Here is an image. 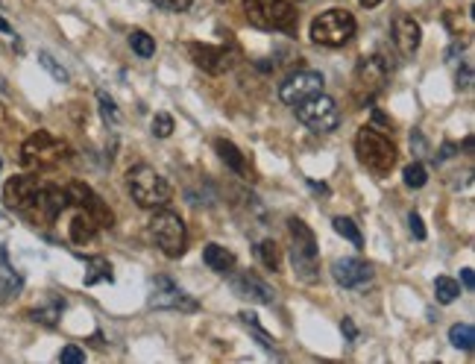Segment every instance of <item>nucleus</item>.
Instances as JSON below:
<instances>
[{
    "label": "nucleus",
    "mask_w": 475,
    "mask_h": 364,
    "mask_svg": "<svg viewBox=\"0 0 475 364\" xmlns=\"http://www.w3.org/2000/svg\"><path fill=\"white\" fill-rule=\"evenodd\" d=\"M355 36V18L347 9H326L311 21V42L323 47H344Z\"/></svg>",
    "instance_id": "nucleus-6"
},
{
    "label": "nucleus",
    "mask_w": 475,
    "mask_h": 364,
    "mask_svg": "<svg viewBox=\"0 0 475 364\" xmlns=\"http://www.w3.org/2000/svg\"><path fill=\"white\" fill-rule=\"evenodd\" d=\"M68 153H71L68 141L56 138L47 130H39L21 145V165L27 170H47L59 165L62 159H68Z\"/></svg>",
    "instance_id": "nucleus-3"
},
{
    "label": "nucleus",
    "mask_w": 475,
    "mask_h": 364,
    "mask_svg": "<svg viewBox=\"0 0 475 364\" xmlns=\"http://www.w3.org/2000/svg\"><path fill=\"white\" fill-rule=\"evenodd\" d=\"M255 253H259L261 265L268 267V271H279L282 253H279V244L273 241V238H264V241H259V247H255Z\"/></svg>",
    "instance_id": "nucleus-24"
},
{
    "label": "nucleus",
    "mask_w": 475,
    "mask_h": 364,
    "mask_svg": "<svg viewBox=\"0 0 475 364\" xmlns=\"http://www.w3.org/2000/svg\"><path fill=\"white\" fill-rule=\"evenodd\" d=\"M387 76H391V68L382 56H364L355 68V91L361 98H373L376 91H382Z\"/></svg>",
    "instance_id": "nucleus-12"
},
{
    "label": "nucleus",
    "mask_w": 475,
    "mask_h": 364,
    "mask_svg": "<svg viewBox=\"0 0 475 364\" xmlns=\"http://www.w3.org/2000/svg\"><path fill=\"white\" fill-rule=\"evenodd\" d=\"M97 103H100V115H103V118H106V123H118V121H121L118 103L112 100L106 91H97Z\"/></svg>",
    "instance_id": "nucleus-31"
},
{
    "label": "nucleus",
    "mask_w": 475,
    "mask_h": 364,
    "mask_svg": "<svg viewBox=\"0 0 475 364\" xmlns=\"http://www.w3.org/2000/svg\"><path fill=\"white\" fill-rule=\"evenodd\" d=\"M425 179H429V170H425L423 162H411V165L405 168V186L408 188H423Z\"/></svg>",
    "instance_id": "nucleus-29"
},
{
    "label": "nucleus",
    "mask_w": 475,
    "mask_h": 364,
    "mask_svg": "<svg viewBox=\"0 0 475 364\" xmlns=\"http://www.w3.org/2000/svg\"><path fill=\"white\" fill-rule=\"evenodd\" d=\"M232 291H235L238 297H244V300L261 303V305H270L273 300H276V291H273L268 282L259 280V276L250 273V271L232 276Z\"/></svg>",
    "instance_id": "nucleus-16"
},
{
    "label": "nucleus",
    "mask_w": 475,
    "mask_h": 364,
    "mask_svg": "<svg viewBox=\"0 0 475 364\" xmlns=\"http://www.w3.org/2000/svg\"><path fill=\"white\" fill-rule=\"evenodd\" d=\"M39 62H42V68H44L47 74H51L56 83H68V80H71V74H68V71H65V68H62V65H59V62H56V59H53V56H51V53H47V51H42V53H39Z\"/></svg>",
    "instance_id": "nucleus-30"
},
{
    "label": "nucleus",
    "mask_w": 475,
    "mask_h": 364,
    "mask_svg": "<svg viewBox=\"0 0 475 364\" xmlns=\"http://www.w3.org/2000/svg\"><path fill=\"white\" fill-rule=\"evenodd\" d=\"M344 332H347V338H349V341H355V335H358V332H355L353 320H349V318L344 320Z\"/></svg>",
    "instance_id": "nucleus-38"
},
{
    "label": "nucleus",
    "mask_w": 475,
    "mask_h": 364,
    "mask_svg": "<svg viewBox=\"0 0 475 364\" xmlns=\"http://www.w3.org/2000/svg\"><path fill=\"white\" fill-rule=\"evenodd\" d=\"M291 229V265L293 273L300 276L302 282H315L320 273V256H317V241L315 233L306 226V220L291 218L288 220Z\"/></svg>",
    "instance_id": "nucleus-1"
},
{
    "label": "nucleus",
    "mask_w": 475,
    "mask_h": 364,
    "mask_svg": "<svg viewBox=\"0 0 475 364\" xmlns=\"http://www.w3.org/2000/svg\"><path fill=\"white\" fill-rule=\"evenodd\" d=\"M191 51V59L197 68H203L208 74H223V71H230L232 68V59L235 56L226 51V47H214V44H191L188 47Z\"/></svg>",
    "instance_id": "nucleus-15"
},
{
    "label": "nucleus",
    "mask_w": 475,
    "mask_h": 364,
    "mask_svg": "<svg viewBox=\"0 0 475 364\" xmlns=\"http://www.w3.org/2000/svg\"><path fill=\"white\" fill-rule=\"evenodd\" d=\"M449 341H452V347L470 352V350L475 347V329H472V323H455V327L449 329Z\"/></svg>",
    "instance_id": "nucleus-25"
},
{
    "label": "nucleus",
    "mask_w": 475,
    "mask_h": 364,
    "mask_svg": "<svg viewBox=\"0 0 475 364\" xmlns=\"http://www.w3.org/2000/svg\"><path fill=\"white\" fill-rule=\"evenodd\" d=\"M331 226H335V233L338 235H344L347 241H353L358 250L364 247V235H361V229L355 226V220L353 218H335L331 220Z\"/></svg>",
    "instance_id": "nucleus-27"
},
{
    "label": "nucleus",
    "mask_w": 475,
    "mask_h": 364,
    "mask_svg": "<svg viewBox=\"0 0 475 364\" xmlns=\"http://www.w3.org/2000/svg\"><path fill=\"white\" fill-rule=\"evenodd\" d=\"M297 112V121L306 123L311 132H335L340 127V109L338 103L329 98V94H315V98L302 100L293 107Z\"/></svg>",
    "instance_id": "nucleus-9"
},
{
    "label": "nucleus",
    "mask_w": 475,
    "mask_h": 364,
    "mask_svg": "<svg viewBox=\"0 0 475 364\" xmlns=\"http://www.w3.org/2000/svg\"><path fill=\"white\" fill-rule=\"evenodd\" d=\"M408 226H411V235L417 238V241H423L425 238V226H423V218L417 215V212H411V218H408Z\"/></svg>",
    "instance_id": "nucleus-36"
},
{
    "label": "nucleus",
    "mask_w": 475,
    "mask_h": 364,
    "mask_svg": "<svg viewBox=\"0 0 475 364\" xmlns=\"http://www.w3.org/2000/svg\"><path fill=\"white\" fill-rule=\"evenodd\" d=\"M244 12L259 30L291 33L297 27V9L291 0H244Z\"/></svg>",
    "instance_id": "nucleus-5"
},
{
    "label": "nucleus",
    "mask_w": 475,
    "mask_h": 364,
    "mask_svg": "<svg viewBox=\"0 0 475 364\" xmlns=\"http://www.w3.org/2000/svg\"><path fill=\"white\" fill-rule=\"evenodd\" d=\"M203 262L217 273H230L238 258H235L232 250H226V247H221V244H206L203 247Z\"/></svg>",
    "instance_id": "nucleus-20"
},
{
    "label": "nucleus",
    "mask_w": 475,
    "mask_h": 364,
    "mask_svg": "<svg viewBox=\"0 0 475 364\" xmlns=\"http://www.w3.org/2000/svg\"><path fill=\"white\" fill-rule=\"evenodd\" d=\"M214 150H217V156H221L226 165H230L235 174H246V165H244V156H241V150H238L232 141H226V138H217L214 141Z\"/></svg>",
    "instance_id": "nucleus-22"
},
{
    "label": "nucleus",
    "mask_w": 475,
    "mask_h": 364,
    "mask_svg": "<svg viewBox=\"0 0 475 364\" xmlns=\"http://www.w3.org/2000/svg\"><path fill=\"white\" fill-rule=\"evenodd\" d=\"M434 297H437V303L449 305V303H455L461 297V285L455 282L452 276H437V280H434Z\"/></svg>",
    "instance_id": "nucleus-23"
},
{
    "label": "nucleus",
    "mask_w": 475,
    "mask_h": 364,
    "mask_svg": "<svg viewBox=\"0 0 475 364\" xmlns=\"http://www.w3.org/2000/svg\"><path fill=\"white\" fill-rule=\"evenodd\" d=\"M150 305H153V309H174V312H197L199 309V303L194 300V297L185 294L174 280H167V276L153 280Z\"/></svg>",
    "instance_id": "nucleus-11"
},
{
    "label": "nucleus",
    "mask_w": 475,
    "mask_h": 364,
    "mask_svg": "<svg viewBox=\"0 0 475 364\" xmlns=\"http://www.w3.org/2000/svg\"><path fill=\"white\" fill-rule=\"evenodd\" d=\"M62 309H65V303H51L47 309H35L33 312V318L35 320H42V323H47V327H53V323H59V314H62Z\"/></svg>",
    "instance_id": "nucleus-32"
},
{
    "label": "nucleus",
    "mask_w": 475,
    "mask_h": 364,
    "mask_svg": "<svg viewBox=\"0 0 475 364\" xmlns=\"http://www.w3.org/2000/svg\"><path fill=\"white\" fill-rule=\"evenodd\" d=\"M97 229H100V224L94 220L89 212H82V209H77V215H74V220H71V238L77 244H89L94 235H97Z\"/></svg>",
    "instance_id": "nucleus-21"
},
{
    "label": "nucleus",
    "mask_w": 475,
    "mask_h": 364,
    "mask_svg": "<svg viewBox=\"0 0 475 364\" xmlns=\"http://www.w3.org/2000/svg\"><path fill=\"white\" fill-rule=\"evenodd\" d=\"M127 188L141 209H161L170 200V182L150 165H136L127 170Z\"/></svg>",
    "instance_id": "nucleus-2"
},
{
    "label": "nucleus",
    "mask_w": 475,
    "mask_h": 364,
    "mask_svg": "<svg viewBox=\"0 0 475 364\" xmlns=\"http://www.w3.org/2000/svg\"><path fill=\"white\" fill-rule=\"evenodd\" d=\"M159 9H167V12H185L188 6L194 4V0H153Z\"/></svg>",
    "instance_id": "nucleus-34"
},
{
    "label": "nucleus",
    "mask_w": 475,
    "mask_h": 364,
    "mask_svg": "<svg viewBox=\"0 0 475 364\" xmlns=\"http://www.w3.org/2000/svg\"><path fill=\"white\" fill-rule=\"evenodd\" d=\"M170 132H174V118H170L167 112H159L153 118V136L156 138H167Z\"/></svg>",
    "instance_id": "nucleus-33"
},
{
    "label": "nucleus",
    "mask_w": 475,
    "mask_h": 364,
    "mask_svg": "<svg viewBox=\"0 0 475 364\" xmlns=\"http://www.w3.org/2000/svg\"><path fill=\"white\" fill-rule=\"evenodd\" d=\"M461 280H463V285H467L470 291L475 289V276H472V267H463V271H461Z\"/></svg>",
    "instance_id": "nucleus-37"
},
{
    "label": "nucleus",
    "mask_w": 475,
    "mask_h": 364,
    "mask_svg": "<svg viewBox=\"0 0 475 364\" xmlns=\"http://www.w3.org/2000/svg\"><path fill=\"white\" fill-rule=\"evenodd\" d=\"M150 233H153L159 250L167 258H179L188 247V229L185 220L170 209H156L153 220H150Z\"/></svg>",
    "instance_id": "nucleus-7"
},
{
    "label": "nucleus",
    "mask_w": 475,
    "mask_h": 364,
    "mask_svg": "<svg viewBox=\"0 0 475 364\" xmlns=\"http://www.w3.org/2000/svg\"><path fill=\"white\" fill-rule=\"evenodd\" d=\"M0 30H4V33H12V27H9V24L4 21V18H0Z\"/></svg>",
    "instance_id": "nucleus-40"
},
{
    "label": "nucleus",
    "mask_w": 475,
    "mask_h": 364,
    "mask_svg": "<svg viewBox=\"0 0 475 364\" xmlns=\"http://www.w3.org/2000/svg\"><path fill=\"white\" fill-rule=\"evenodd\" d=\"M129 47L141 56V59H150V56L156 53V38L144 30H132L129 33Z\"/></svg>",
    "instance_id": "nucleus-26"
},
{
    "label": "nucleus",
    "mask_w": 475,
    "mask_h": 364,
    "mask_svg": "<svg viewBox=\"0 0 475 364\" xmlns=\"http://www.w3.org/2000/svg\"><path fill=\"white\" fill-rule=\"evenodd\" d=\"M65 194H68V206L74 209H82V212H89L94 220H97L100 226H112V212L109 206L103 203V200L94 194V191L85 186V182H68V188H65Z\"/></svg>",
    "instance_id": "nucleus-13"
},
{
    "label": "nucleus",
    "mask_w": 475,
    "mask_h": 364,
    "mask_svg": "<svg viewBox=\"0 0 475 364\" xmlns=\"http://www.w3.org/2000/svg\"><path fill=\"white\" fill-rule=\"evenodd\" d=\"M59 361H65V364H82V361H85V352L71 344V347H65V350L59 352Z\"/></svg>",
    "instance_id": "nucleus-35"
},
{
    "label": "nucleus",
    "mask_w": 475,
    "mask_h": 364,
    "mask_svg": "<svg viewBox=\"0 0 475 364\" xmlns=\"http://www.w3.org/2000/svg\"><path fill=\"white\" fill-rule=\"evenodd\" d=\"M24 289V280L18 276V271L9 265L6 247H0V303L12 300V297Z\"/></svg>",
    "instance_id": "nucleus-19"
},
{
    "label": "nucleus",
    "mask_w": 475,
    "mask_h": 364,
    "mask_svg": "<svg viewBox=\"0 0 475 364\" xmlns=\"http://www.w3.org/2000/svg\"><path fill=\"white\" fill-rule=\"evenodd\" d=\"M0 170H4V162H0Z\"/></svg>",
    "instance_id": "nucleus-41"
},
{
    "label": "nucleus",
    "mask_w": 475,
    "mask_h": 364,
    "mask_svg": "<svg viewBox=\"0 0 475 364\" xmlns=\"http://www.w3.org/2000/svg\"><path fill=\"white\" fill-rule=\"evenodd\" d=\"M323 85H326V80H323L320 71H297L279 85V100L288 103V107H297V103L320 94Z\"/></svg>",
    "instance_id": "nucleus-10"
},
{
    "label": "nucleus",
    "mask_w": 475,
    "mask_h": 364,
    "mask_svg": "<svg viewBox=\"0 0 475 364\" xmlns=\"http://www.w3.org/2000/svg\"><path fill=\"white\" fill-rule=\"evenodd\" d=\"M331 276L344 289H361L373 280V265H367L364 258H338L331 262Z\"/></svg>",
    "instance_id": "nucleus-14"
},
{
    "label": "nucleus",
    "mask_w": 475,
    "mask_h": 364,
    "mask_svg": "<svg viewBox=\"0 0 475 364\" xmlns=\"http://www.w3.org/2000/svg\"><path fill=\"white\" fill-rule=\"evenodd\" d=\"M358 4H361V6H367V9H373V6L382 4V0H358Z\"/></svg>",
    "instance_id": "nucleus-39"
},
{
    "label": "nucleus",
    "mask_w": 475,
    "mask_h": 364,
    "mask_svg": "<svg viewBox=\"0 0 475 364\" xmlns=\"http://www.w3.org/2000/svg\"><path fill=\"white\" fill-rule=\"evenodd\" d=\"M89 267L91 273L85 276V285H94V282H112L115 276H112V265L106 258H89Z\"/></svg>",
    "instance_id": "nucleus-28"
},
{
    "label": "nucleus",
    "mask_w": 475,
    "mask_h": 364,
    "mask_svg": "<svg viewBox=\"0 0 475 364\" xmlns=\"http://www.w3.org/2000/svg\"><path fill=\"white\" fill-rule=\"evenodd\" d=\"M35 188H39V179L35 177H12L6 182V188H4V203L6 209H12V212L21 215V209L30 203V197L35 194Z\"/></svg>",
    "instance_id": "nucleus-18"
},
{
    "label": "nucleus",
    "mask_w": 475,
    "mask_h": 364,
    "mask_svg": "<svg viewBox=\"0 0 475 364\" xmlns=\"http://www.w3.org/2000/svg\"><path fill=\"white\" fill-rule=\"evenodd\" d=\"M420 38H423V30L411 15L393 18V44L399 47V53H402L405 59H411V56L420 51Z\"/></svg>",
    "instance_id": "nucleus-17"
},
{
    "label": "nucleus",
    "mask_w": 475,
    "mask_h": 364,
    "mask_svg": "<svg viewBox=\"0 0 475 364\" xmlns=\"http://www.w3.org/2000/svg\"><path fill=\"white\" fill-rule=\"evenodd\" d=\"M65 209H68V194H65V188L39 182V188H35V194L30 197V203L21 209V218L30 220L33 226H51V224H56V218H59Z\"/></svg>",
    "instance_id": "nucleus-8"
},
{
    "label": "nucleus",
    "mask_w": 475,
    "mask_h": 364,
    "mask_svg": "<svg viewBox=\"0 0 475 364\" xmlns=\"http://www.w3.org/2000/svg\"><path fill=\"white\" fill-rule=\"evenodd\" d=\"M355 153L361 159V165H367L370 170L376 174H391L393 165H396V147L393 141L378 132L373 127H361L358 136H355Z\"/></svg>",
    "instance_id": "nucleus-4"
}]
</instances>
